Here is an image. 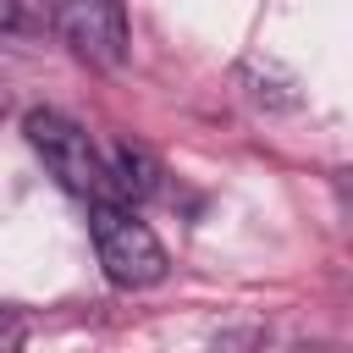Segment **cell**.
I'll list each match as a JSON object with an SVG mask.
<instances>
[{"label": "cell", "mask_w": 353, "mask_h": 353, "mask_svg": "<svg viewBox=\"0 0 353 353\" xmlns=\"http://www.w3.org/2000/svg\"><path fill=\"white\" fill-rule=\"evenodd\" d=\"M88 237H94V254H99L110 287L138 292V287L165 281V270H171V259H165L160 237L149 232V221H138L116 199H94L88 204Z\"/></svg>", "instance_id": "2"}, {"label": "cell", "mask_w": 353, "mask_h": 353, "mask_svg": "<svg viewBox=\"0 0 353 353\" xmlns=\"http://www.w3.org/2000/svg\"><path fill=\"white\" fill-rule=\"evenodd\" d=\"M28 342V314L17 303H0V353H22Z\"/></svg>", "instance_id": "5"}, {"label": "cell", "mask_w": 353, "mask_h": 353, "mask_svg": "<svg viewBox=\"0 0 353 353\" xmlns=\"http://www.w3.org/2000/svg\"><path fill=\"white\" fill-rule=\"evenodd\" d=\"M22 138L28 149L44 160V171L83 204L94 199H110V182H105V154L94 149L88 127H77L66 110H50V105H33L22 116Z\"/></svg>", "instance_id": "1"}, {"label": "cell", "mask_w": 353, "mask_h": 353, "mask_svg": "<svg viewBox=\"0 0 353 353\" xmlns=\"http://www.w3.org/2000/svg\"><path fill=\"white\" fill-rule=\"evenodd\" d=\"M28 28V6L22 0H0V33H22Z\"/></svg>", "instance_id": "6"}, {"label": "cell", "mask_w": 353, "mask_h": 353, "mask_svg": "<svg viewBox=\"0 0 353 353\" xmlns=\"http://www.w3.org/2000/svg\"><path fill=\"white\" fill-rule=\"evenodd\" d=\"M105 182H110V199L132 210V204H143V199L160 193V160H154L143 143L116 138L110 154H105Z\"/></svg>", "instance_id": "4"}, {"label": "cell", "mask_w": 353, "mask_h": 353, "mask_svg": "<svg viewBox=\"0 0 353 353\" xmlns=\"http://www.w3.org/2000/svg\"><path fill=\"white\" fill-rule=\"evenodd\" d=\"M44 22L83 66H121L127 61V0H44Z\"/></svg>", "instance_id": "3"}]
</instances>
